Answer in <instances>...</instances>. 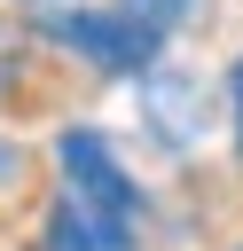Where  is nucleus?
<instances>
[{"instance_id":"nucleus-1","label":"nucleus","mask_w":243,"mask_h":251,"mask_svg":"<svg viewBox=\"0 0 243 251\" xmlns=\"http://www.w3.org/2000/svg\"><path fill=\"white\" fill-rule=\"evenodd\" d=\"M63 157V204L47 220V251H125L133 243V220H141V196L118 165V149L94 133V126H71L55 141Z\"/></svg>"},{"instance_id":"nucleus-2","label":"nucleus","mask_w":243,"mask_h":251,"mask_svg":"<svg viewBox=\"0 0 243 251\" xmlns=\"http://www.w3.org/2000/svg\"><path fill=\"white\" fill-rule=\"evenodd\" d=\"M39 39H55V47H71L78 63H94V71H110V78H141L149 63H157V31L149 24H133L125 8H47L39 16Z\"/></svg>"},{"instance_id":"nucleus-3","label":"nucleus","mask_w":243,"mask_h":251,"mask_svg":"<svg viewBox=\"0 0 243 251\" xmlns=\"http://www.w3.org/2000/svg\"><path fill=\"white\" fill-rule=\"evenodd\" d=\"M141 102H149V126H157V141H196L204 133V86L188 78V71H141Z\"/></svg>"},{"instance_id":"nucleus-4","label":"nucleus","mask_w":243,"mask_h":251,"mask_svg":"<svg viewBox=\"0 0 243 251\" xmlns=\"http://www.w3.org/2000/svg\"><path fill=\"white\" fill-rule=\"evenodd\" d=\"M196 8H204V0H125V16H133V24H149L157 39H165L172 24H188Z\"/></svg>"},{"instance_id":"nucleus-5","label":"nucleus","mask_w":243,"mask_h":251,"mask_svg":"<svg viewBox=\"0 0 243 251\" xmlns=\"http://www.w3.org/2000/svg\"><path fill=\"white\" fill-rule=\"evenodd\" d=\"M235 141H243V63H235Z\"/></svg>"}]
</instances>
